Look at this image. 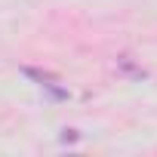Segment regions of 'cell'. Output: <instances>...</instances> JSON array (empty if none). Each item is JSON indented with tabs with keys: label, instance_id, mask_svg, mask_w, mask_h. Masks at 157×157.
<instances>
[{
	"label": "cell",
	"instance_id": "1",
	"mask_svg": "<svg viewBox=\"0 0 157 157\" xmlns=\"http://www.w3.org/2000/svg\"><path fill=\"white\" fill-rule=\"evenodd\" d=\"M117 71H120V74H126V77H132V80H142V77H148V71H145V68H139L129 56H117Z\"/></svg>",
	"mask_w": 157,
	"mask_h": 157
},
{
	"label": "cell",
	"instance_id": "2",
	"mask_svg": "<svg viewBox=\"0 0 157 157\" xmlns=\"http://www.w3.org/2000/svg\"><path fill=\"white\" fill-rule=\"evenodd\" d=\"M22 74H25V77H31V80H37L40 86H46V83H59V74H52V71H40V68H22Z\"/></svg>",
	"mask_w": 157,
	"mask_h": 157
},
{
	"label": "cell",
	"instance_id": "3",
	"mask_svg": "<svg viewBox=\"0 0 157 157\" xmlns=\"http://www.w3.org/2000/svg\"><path fill=\"white\" fill-rule=\"evenodd\" d=\"M62 142H77V129H65L62 132Z\"/></svg>",
	"mask_w": 157,
	"mask_h": 157
}]
</instances>
